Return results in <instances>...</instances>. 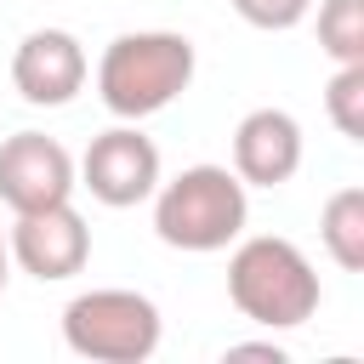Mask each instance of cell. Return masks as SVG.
I'll list each match as a JSON object with an SVG mask.
<instances>
[{"label": "cell", "instance_id": "cell-1", "mask_svg": "<svg viewBox=\"0 0 364 364\" xmlns=\"http://www.w3.org/2000/svg\"><path fill=\"white\" fill-rule=\"evenodd\" d=\"M193 40L171 28H136L97 57V97L114 119H148L193 85Z\"/></svg>", "mask_w": 364, "mask_h": 364}, {"label": "cell", "instance_id": "cell-2", "mask_svg": "<svg viewBox=\"0 0 364 364\" xmlns=\"http://www.w3.org/2000/svg\"><path fill=\"white\" fill-rule=\"evenodd\" d=\"M228 296L250 324L296 330L318 313V273L290 239L256 233L228 256Z\"/></svg>", "mask_w": 364, "mask_h": 364}, {"label": "cell", "instance_id": "cell-3", "mask_svg": "<svg viewBox=\"0 0 364 364\" xmlns=\"http://www.w3.org/2000/svg\"><path fill=\"white\" fill-rule=\"evenodd\" d=\"M245 216L250 199L228 165H188L182 176L154 188V233L171 250H193V256L228 250L245 233Z\"/></svg>", "mask_w": 364, "mask_h": 364}, {"label": "cell", "instance_id": "cell-4", "mask_svg": "<svg viewBox=\"0 0 364 364\" xmlns=\"http://www.w3.org/2000/svg\"><path fill=\"white\" fill-rule=\"evenodd\" d=\"M63 341L91 364H142L159 347V307L136 290H85L63 307Z\"/></svg>", "mask_w": 364, "mask_h": 364}, {"label": "cell", "instance_id": "cell-5", "mask_svg": "<svg viewBox=\"0 0 364 364\" xmlns=\"http://www.w3.org/2000/svg\"><path fill=\"white\" fill-rule=\"evenodd\" d=\"M74 176H80V188H91L97 205L125 210V205L154 199V188H159V148L136 131V119H125V125L91 136V148H85Z\"/></svg>", "mask_w": 364, "mask_h": 364}, {"label": "cell", "instance_id": "cell-6", "mask_svg": "<svg viewBox=\"0 0 364 364\" xmlns=\"http://www.w3.org/2000/svg\"><path fill=\"white\" fill-rule=\"evenodd\" d=\"M6 245H11V262L23 273H34L40 284L74 279L91 262V228L68 199L63 205H40V210H17V222L6 228Z\"/></svg>", "mask_w": 364, "mask_h": 364}, {"label": "cell", "instance_id": "cell-7", "mask_svg": "<svg viewBox=\"0 0 364 364\" xmlns=\"http://www.w3.org/2000/svg\"><path fill=\"white\" fill-rule=\"evenodd\" d=\"M74 159L57 136L46 131H17L0 142V199L17 210H40V205H63L74 193Z\"/></svg>", "mask_w": 364, "mask_h": 364}, {"label": "cell", "instance_id": "cell-8", "mask_svg": "<svg viewBox=\"0 0 364 364\" xmlns=\"http://www.w3.org/2000/svg\"><path fill=\"white\" fill-rule=\"evenodd\" d=\"M11 85L28 108H63L85 85V46L68 28H34L23 34L11 57Z\"/></svg>", "mask_w": 364, "mask_h": 364}, {"label": "cell", "instance_id": "cell-9", "mask_svg": "<svg viewBox=\"0 0 364 364\" xmlns=\"http://www.w3.org/2000/svg\"><path fill=\"white\" fill-rule=\"evenodd\" d=\"M301 171V125L284 108H250L233 131V176L245 188H279Z\"/></svg>", "mask_w": 364, "mask_h": 364}, {"label": "cell", "instance_id": "cell-10", "mask_svg": "<svg viewBox=\"0 0 364 364\" xmlns=\"http://www.w3.org/2000/svg\"><path fill=\"white\" fill-rule=\"evenodd\" d=\"M318 239L341 273H364V188H336L324 199Z\"/></svg>", "mask_w": 364, "mask_h": 364}, {"label": "cell", "instance_id": "cell-11", "mask_svg": "<svg viewBox=\"0 0 364 364\" xmlns=\"http://www.w3.org/2000/svg\"><path fill=\"white\" fill-rule=\"evenodd\" d=\"M318 51L330 63H364V0L318 6Z\"/></svg>", "mask_w": 364, "mask_h": 364}, {"label": "cell", "instance_id": "cell-12", "mask_svg": "<svg viewBox=\"0 0 364 364\" xmlns=\"http://www.w3.org/2000/svg\"><path fill=\"white\" fill-rule=\"evenodd\" d=\"M324 108L347 142H364V63H336V74L324 85Z\"/></svg>", "mask_w": 364, "mask_h": 364}, {"label": "cell", "instance_id": "cell-13", "mask_svg": "<svg viewBox=\"0 0 364 364\" xmlns=\"http://www.w3.org/2000/svg\"><path fill=\"white\" fill-rule=\"evenodd\" d=\"M233 11H239L250 28L284 34V28H296V23L313 11V0H233Z\"/></svg>", "mask_w": 364, "mask_h": 364}, {"label": "cell", "instance_id": "cell-14", "mask_svg": "<svg viewBox=\"0 0 364 364\" xmlns=\"http://www.w3.org/2000/svg\"><path fill=\"white\" fill-rule=\"evenodd\" d=\"M228 358H273V364H284V353L267 347V341H256V347H228Z\"/></svg>", "mask_w": 364, "mask_h": 364}, {"label": "cell", "instance_id": "cell-15", "mask_svg": "<svg viewBox=\"0 0 364 364\" xmlns=\"http://www.w3.org/2000/svg\"><path fill=\"white\" fill-rule=\"evenodd\" d=\"M6 279H11V245H6V228H0V290H6Z\"/></svg>", "mask_w": 364, "mask_h": 364}]
</instances>
